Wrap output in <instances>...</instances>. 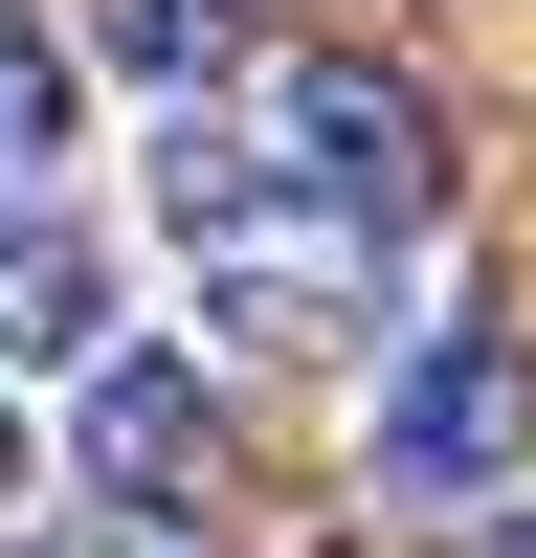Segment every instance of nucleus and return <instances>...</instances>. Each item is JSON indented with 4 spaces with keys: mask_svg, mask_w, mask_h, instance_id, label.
<instances>
[{
    "mask_svg": "<svg viewBox=\"0 0 536 558\" xmlns=\"http://www.w3.org/2000/svg\"><path fill=\"white\" fill-rule=\"evenodd\" d=\"M89 45L157 68V89H202V68H246V0H89Z\"/></svg>",
    "mask_w": 536,
    "mask_h": 558,
    "instance_id": "obj_5",
    "label": "nucleus"
},
{
    "mask_svg": "<svg viewBox=\"0 0 536 558\" xmlns=\"http://www.w3.org/2000/svg\"><path fill=\"white\" fill-rule=\"evenodd\" d=\"M470 558H536V514H514V536H470Z\"/></svg>",
    "mask_w": 536,
    "mask_h": 558,
    "instance_id": "obj_9",
    "label": "nucleus"
},
{
    "mask_svg": "<svg viewBox=\"0 0 536 558\" xmlns=\"http://www.w3.org/2000/svg\"><path fill=\"white\" fill-rule=\"evenodd\" d=\"M45 157H68V68L0 23V179H45Z\"/></svg>",
    "mask_w": 536,
    "mask_h": 558,
    "instance_id": "obj_6",
    "label": "nucleus"
},
{
    "mask_svg": "<svg viewBox=\"0 0 536 558\" xmlns=\"http://www.w3.org/2000/svg\"><path fill=\"white\" fill-rule=\"evenodd\" d=\"M157 223H179V268H202L223 336H268V357H357V336H380V268L402 246L357 202H313V179L268 157L246 112H202V89L157 112Z\"/></svg>",
    "mask_w": 536,
    "mask_h": 558,
    "instance_id": "obj_1",
    "label": "nucleus"
},
{
    "mask_svg": "<svg viewBox=\"0 0 536 558\" xmlns=\"http://www.w3.org/2000/svg\"><path fill=\"white\" fill-rule=\"evenodd\" d=\"M23 558H223V536H179V514H89V536H23Z\"/></svg>",
    "mask_w": 536,
    "mask_h": 558,
    "instance_id": "obj_7",
    "label": "nucleus"
},
{
    "mask_svg": "<svg viewBox=\"0 0 536 558\" xmlns=\"http://www.w3.org/2000/svg\"><path fill=\"white\" fill-rule=\"evenodd\" d=\"M0 514H23V402H0Z\"/></svg>",
    "mask_w": 536,
    "mask_h": 558,
    "instance_id": "obj_8",
    "label": "nucleus"
},
{
    "mask_svg": "<svg viewBox=\"0 0 536 558\" xmlns=\"http://www.w3.org/2000/svg\"><path fill=\"white\" fill-rule=\"evenodd\" d=\"M68 447H89V492H134V514H179V492H223V402H202V357H89Z\"/></svg>",
    "mask_w": 536,
    "mask_h": 558,
    "instance_id": "obj_3",
    "label": "nucleus"
},
{
    "mask_svg": "<svg viewBox=\"0 0 536 558\" xmlns=\"http://www.w3.org/2000/svg\"><path fill=\"white\" fill-rule=\"evenodd\" d=\"M45 357H112V246L45 179H0V380H45Z\"/></svg>",
    "mask_w": 536,
    "mask_h": 558,
    "instance_id": "obj_4",
    "label": "nucleus"
},
{
    "mask_svg": "<svg viewBox=\"0 0 536 558\" xmlns=\"http://www.w3.org/2000/svg\"><path fill=\"white\" fill-rule=\"evenodd\" d=\"M536 470V357L514 336H425L380 380V492L402 514H470V492H514Z\"/></svg>",
    "mask_w": 536,
    "mask_h": 558,
    "instance_id": "obj_2",
    "label": "nucleus"
}]
</instances>
